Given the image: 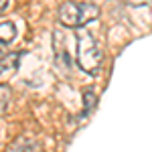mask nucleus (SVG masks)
<instances>
[{
    "instance_id": "obj_1",
    "label": "nucleus",
    "mask_w": 152,
    "mask_h": 152,
    "mask_svg": "<svg viewBox=\"0 0 152 152\" xmlns=\"http://www.w3.org/2000/svg\"><path fill=\"white\" fill-rule=\"evenodd\" d=\"M75 53H77V65L81 67L85 73H97L99 65H102V51L99 45L94 39L91 33L87 31H79L75 37Z\"/></svg>"
},
{
    "instance_id": "obj_2",
    "label": "nucleus",
    "mask_w": 152,
    "mask_h": 152,
    "mask_svg": "<svg viewBox=\"0 0 152 152\" xmlns=\"http://www.w3.org/2000/svg\"><path fill=\"white\" fill-rule=\"evenodd\" d=\"M99 16V8L91 2H65L59 8V20L65 26H83Z\"/></svg>"
},
{
    "instance_id": "obj_3",
    "label": "nucleus",
    "mask_w": 152,
    "mask_h": 152,
    "mask_svg": "<svg viewBox=\"0 0 152 152\" xmlns=\"http://www.w3.org/2000/svg\"><path fill=\"white\" fill-rule=\"evenodd\" d=\"M20 57H23V53H8L0 59V79H6L8 75H12L18 69Z\"/></svg>"
},
{
    "instance_id": "obj_4",
    "label": "nucleus",
    "mask_w": 152,
    "mask_h": 152,
    "mask_svg": "<svg viewBox=\"0 0 152 152\" xmlns=\"http://www.w3.org/2000/svg\"><path fill=\"white\" fill-rule=\"evenodd\" d=\"M14 37H16V26H14V23H10V20L0 23V57L6 53V49L10 47Z\"/></svg>"
},
{
    "instance_id": "obj_5",
    "label": "nucleus",
    "mask_w": 152,
    "mask_h": 152,
    "mask_svg": "<svg viewBox=\"0 0 152 152\" xmlns=\"http://www.w3.org/2000/svg\"><path fill=\"white\" fill-rule=\"evenodd\" d=\"M8 152H41V146L31 138H20L8 148Z\"/></svg>"
},
{
    "instance_id": "obj_6",
    "label": "nucleus",
    "mask_w": 152,
    "mask_h": 152,
    "mask_svg": "<svg viewBox=\"0 0 152 152\" xmlns=\"http://www.w3.org/2000/svg\"><path fill=\"white\" fill-rule=\"evenodd\" d=\"M91 105H95V95L91 91H85V112H89Z\"/></svg>"
},
{
    "instance_id": "obj_7",
    "label": "nucleus",
    "mask_w": 152,
    "mask_h": 152,
    "mask_svg": "<svg viewBox=\"0 0 152 152\" xmlns=\"http://www.w3.org/2000/svg\"><path fill=\"white\" fill-rule=\"evenodd\" d=\"M132 6H144V4H148V2H152V0H128Z\"/></svg>"
},
{
    "instance_id": "obj_8",
    "label": "nucleus",
    "mask_w": 152,
    "mask_h": 152,
    "mask_svg": "<svg viewBox=\"0 0 152 152\" xmlns=\"http://www.w3.org/2000/svg\"><path fill=\"white\" fill-rule=\"evenodd\" d=\"M6 2H8V0H0V12L4 10V6H6Z\"/></svg>"
}]
</instances>
